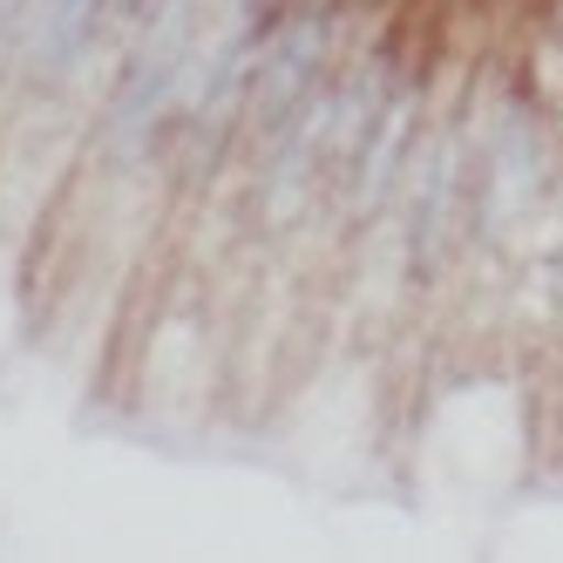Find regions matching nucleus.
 Instances as JSON below:
<instances>
[{
    "label": "nucleus",
    "mask_w": 563,
    "mask_h": 563,
    "mask_svg": "<svg viewBox=\"0 0 563 563\" xmlns=\"http://www.w3.org/2000/svg\"><path fill=\"white\" fill-rule=\"evenodd\" d=\"M434 89H441V68H434V55H421L408 75H400V89L380 102L374 130L360 136V150H353V164L340 170L333 190H340V211H346L353 238H367L374 224H387L400 211V190H408L421 136L434 123Z\"/></svg>",
    "instance_id": "20e7f679"
},
{
    "label": "nucleus",
    "mask_w": 563,
    "mask_h": 563,
    "mask_svg": "<svg viewBox=\"0 0 563 563\" xmlns=\"http://www.w3.org/2000/svg\"><path fill=\"white\" fill-rule=\"evenodd\" d=\"M115 8H123V21H130V27H143L150 14H164L170 0H115Z\"/></svg>",
    "instance_id": "423d86ee"
},
{
    "label": "nucleus",
    "mask_w": 563,
    "mask_h": 563,
    "mask_svg": "<svg viewBox=\"0 0 563 563\" xmlns=\"http://www.w3.org/2000/svg\"><path fill=\"white\" fill-rule=\"evenodd\" d=\"M123 27V8L115 0H27L8 48H14V75L27 89H68L75 75H82V62L109 42V34Z\"/></svg>",
    "instance_id": "39448f33"
},
{
    "label": "nucleus",
    "mask_w": 563,
    "mask_h": 563,
    "mask_svg": "<svg viewBox=\"0 0 563 563\" xmlns=\"http://www.w3.org/2000/svg\"><path fill=\"white\" fill-rule=\"evenodd\" d=\"M197 42H205V8L197 0H170L164 14H150L136 27V48L123 55V68H115V82L96 109V164L102 170H136L170 143Z\"/></svg>",
    "instance_id": "f03ea898"
},
{
    "label": "nucleus",
    "mask_w": 563,
    "mask_h": 563,
    "mask_svg": "<svg viewBox=\"0 0 563 563\" xmlns=\"http://www.w3.org/2000/svg\"><path fill=\"white\" fill-rule=\"evenodd\" d=\"M468 156H475V96L434 115L421 156L400 190V272L415 292H434L468 252Z\"/></svg>",
    "instance_id": "7ed1b4c3"
},
{
    "label": "nucleus",
    "mask_w": 563,
    "mask_h": 563,
    "mask_svg": "<svg viewBox=\"0 0 563 563\" xmlns=\"http://www.w3.org/2000/svg\"><path fill=\"white\" fill-rule=\"evenodd\" d=\"M563 190V130L537 89V75L509 62L496 96L475 102V156H468V252H509V238L543 218Z\"/></svg>",
    "instance_id": "f257e3e1"
}]
</instances>
